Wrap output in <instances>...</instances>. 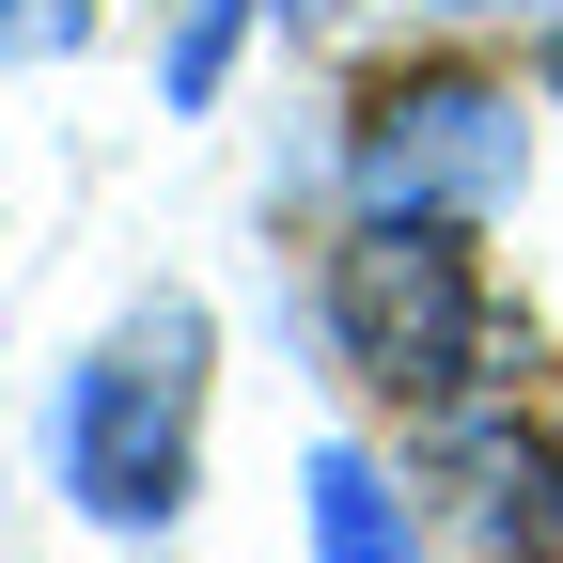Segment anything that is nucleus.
Instances as JSON below:
<instances>
[{
  "mask_svg": "<svg viewBox=\"0 0 563 563\" xmlns=\"http://www.w3.org/2000/svg\"><path fill=\"white\" fill-rule=\"evenodd\" d=\"M188 439H203V313L157 298L63 376V485H79V517L157 532L188 501Z\"/></svg>",
  "mask_w": 563,
  "mask_h": 563,
  "instance_id": "1",
  "label": "nucleus"
},
{
  "mask_svg": "<svg viewBox=\"0 0 563 563\" xmlns=\"http://www.w3.org/2000/svg\"><path fill=\"white\" fill-rule=\"evenodd\" d=\"M313 563H407V501L376 485V454H313Z\"/></svg>",
  "mask_w": 563,
  "mask_h": 563,
  "instance_id": "4",
  "label": "nucleus"
},
{
  "mask_svg": "<svg viewBox=\"0 0 563 563\" xmlns=\"http://www.w3.org/2000/svg\"><path fill=\"white\" fill-rule=\"evenodd\" d=\"M235 32H251V0H188V32H173V95H188V110L220 95V63H235Z\"/></svg>",
  "mask_w": 563,
  "mask_h": 563,
  "instance_id": "5",
  "label": "nucleus"
},
{
  "mask_svg": "<svg viewBox=\"0 0 563 563\" xmlns=\"http://www.w3.org/2000/svg\"><path fill=\"white\" fill-rule=\"evenodd\" d=\"M79 32H95L79 0H0V63H63Z\"/></svg>",
  "mask_w": 563,
  "mask_h": 563,
  "instance_id": "6",
  "label": "nucleus"
},
{
  "mask_svg": "<svg viewBox=\"0 0 563 563\" xmlns=\"http://www.w3.org/2000/svg\"><path fill=\"white\" fill-rule=\"evenodd\" d=\"M548 95H563V32H548Z\"/></svg>",
  "mask_w": 563,
  "mask_h": 563,
  "instance_id": "7",
  "label": "nucleus"
},
{
  "mask_svg": "<svg viewBox=\"0 0 563 563\" xmlns=\"http://www.w3.org/2000/svg\"><path fill=\"white\" fill-rule=\"evenodd\" d=\"M517 188V95L501 79H391L361 125V220H439V203H501Z\"/></svg>",
  "mask_w": 563,
  "mask_h": 563,
  "instance_id": "3",
  "label": "nucleus"
},
{
  "mask_svg": "<svg viewBox=\"0 0 563 563\" xmlns=\"http://www.w3.org/2000/svg\"><path fill=\"white\" fill-rule=\"evenodd\" d=\"M329 329L376 391H422V407H454L485 376V282L439 220H361V251L329 266Z\"/></svg>",
  "mask_w": 563,
  "mask_h": 563,
  "instance_id": "2",
  "label": "nucleus"
}]
</instances>
